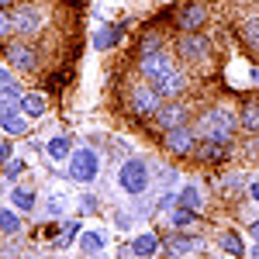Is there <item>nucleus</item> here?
<instances>
[{
    "label": "nucleus",
    "instance_id": "f257e3e1",
    "mask_svg": "<svg viewBox=\"0 0 259 259\" xmlns=\"http://www.w3.org/2000/svg\"><path fill=\"white\" fill-rule=\"evenodd\" d=\"M235 124H239V118H235V111L232 107H211L204 118H200L197 124V135L204 142H221V145H228L232 142V132H235Z\"/></svg>",
    "mask_w": 259,
    "mask_h": 259
},
{
    "label": "nucleus",
    "instance_id": "f03ea898",
    "mask_svg": "<svg viewBox=\"0 0 259 259\" xmlns=\"http://www.w3.org/2000/svg\"><path fill=\"white\" fill-rule=\"evenodd\" d=\"M149 180H152V169L145 159H124L118 166V187L128 197H142L149 190Z\"/></svg>",
    "mask_w": 259,
    "mask_h": 259
},
{
    "label": "nucleus",
    "instance_id": "7ed1b4c3",
    "mask_svg": "<svg viewBox=\"0 0 259 259\" xmlns=\"http://www.w3.org/2000/svg\"><path fill=\"white\" fill-rule=\"evenodd\" d=\"M66 173H69V180H76V183H94L100 173V156L94 152V149H73V156H69V162H66Z\"/></svg>",
    "mask_w": 259,
    "mask_h": 259
},
{
    "label": "nucleus",
    "instance_id": "20e7f679",
    "mask_svg": "<svg viewBox=\"0 0 259 259\" xmlns=\"http://www.w3.org/2000/svg\"><path fill=\"white\" fill-rule=\"evenodd\" d=\"M162 107V97L152 83H135L132 87V111L139 118H156V111Z\"/></svg>",
    "mask_w": 259,
    "mask_h": 259
},
{
    "label": "nucleus",
    "instance_id": "39448f33",
    "mask_svg": "<svg viewBox=\"0 0 259 259\" xmlns=\"http://www.w3.org/2000/svg\"><path fill=\"white\" fill-rule=\"evenodd\" d=\"M177 52L187 62H204L207 56H211V38L200 35V31H183L180 41H177Z\"/></svg>",
    "mask_w": 259,
    "mask_h": 259
},
{
    "label": "nucleus",
    "instance_id": "423d86ee",
    "mask_svg": "<svg viewBox=\"0 0 259 259\" xmlns=\"http://www.w3.org/2000/svg\"><path fill=\"white\" fill-rule=\"evenodd\" d=\"M139 69H142V76H145L149 83H156V80H162V76L173 69V56L162 52V49L145 52V56H139Z\"/></svg>",
    "mask_w": 259,
    "mask_h": 259
},
{
    "label": "nucleus",
    "instance_id": "0eeeda50",
    "mask_svg": "<svg viewBox=\"0 0 259 259\" xmlns=\"http://www.w3.org/2000/svg\"><path fill=\"white\" fill-rule=\"evenodd\" d=\"M162 145H166V152H173V156H190V152L197 149V135H194L187 124H180V128H169V132L162 135Z\"/></svg>",
    "mask_w": 259,
    "mask_h": 259
},
{
    "label": "nucleus",
    "instance_id": "6e6552de",
    "mask_svg": "<svg viewBox=\"0 0 259 259\" xmlns=\"http://www.w3.org/2000/svg\"><path fill=\"white\" fill-rule=\"evenodd\" d=\"M41 21L45 18H41L38 7H35V4H24V7L14 11V31L24 35V38H35V35L41 31Z\"/></svg>",
    "mask_w": 259,
    "mask_h": 259
},
{
    "label": "nucleus",
    "instance_id": "1a4fd4ad",
    "mask_svg": "<svg viewBox=\"0 0 259 259\" xmlns=\"http://www.w3.org/2000/svg\"><path fill=\"white\" fill-rule=\"evenodd\" d=\"M7 62L14 69H21V73H35L38 69V52L31 45H24V41H11L7 45Z\"/></svg>",
    "mask_w": 259,
    "mask_h": 259
},
{
    "label": "nucleus",
    "instance_id": "9d476101",
    "mask_svg": "<svg viewBox=\"0 0 259 259\" xmlns=\"http://www.w3.org/2000/svg\"><path fill=\"white\" fill-rule=\"evenodd\" d=\"M187 114H190V107L187 104H180L177 97L166 100L159 111H156V121H159L162 132H169V128H180V124H187Z\"/></svg>",
    "mask_w": 259,
    "mask_h": 259
},
{
    "label": "nucleus",
    "instance_id": "9b49d317",
    "mask_svg": "<svg viewBox=\"0 0 259 259\" xmlns=\"http://www.w3.org/2000/svg\"><path fill=\"white\" fill-rule=\"evenodd\" d=\"M28 114L21 111V104H4L0 107V128L7 132V135H24L28 132Z\"/></svg>",
    "mask_w": 259,
    "mask_h": 259
},
{
    "label": "nucleus",
    "instance_id": "f8f14e48",
    "mask_svg": "<svg viewBox=\"0 0 259 259\" xmlns=\"http://www.w3.org/2000/svg\"><path fill=\"white\" fill-rule=\"evenodd\" d=\"M204 21H207V7H204L200 0L187 4V7L177 14V24L183 28V31H197V28H204Z\"/></svg>",
    "mask_w": 259,
    "mask_h": 259
},
{
    "label": "nucleus",
    "instance_id": "ddd939ff",
    "mask_svg": "<svg viewBox=\"0 0 259 259\" xmlns=\"http://www.w3.org/2000/svg\"><path fill=\"white\" fill-rule=\"evenodd\" d=\"M152 87L159 90V97H162V100H173V97H180V94L187 90V76H183L180 69H169V73H166L162 80H156Z\"/></svg>",
    "mask_w": 259,
    "mask_h": 259
},
{
    "label": "nucleus",
    "instance_id": "4468645a",
    "mask_svg": "<svg viewBox=\"0 0 259 259\" xmlns=\"http://www.w3.org/2000/svg\"><path fill=\"white\" fill-rule=\"evenodd\" d=\"M132 252H135L139 259L156 256V252H159V235H156V232H142V235H135V239H132Z\"/></svg>",
    "mask_w": 259,
    "mask_h": 259
},
{
    "label": "nucleus",
    "instance_id": "2eb2a0df",
    "mask_svg": "<svg viewBox=\"0 0 259 259\" xmlns=\"http://www.w3.org/2000/svg\"><path fill=\"white\" fill-rule=\"evenodd\" d=\"M121 35H124L121 24H104L97 35H94V49H97V52H107V49H114L121 41Z\"/></svg>",
    "mask_w": 259,
    "mask_h": 259
},
{
    "label": "nucleus",
    "instance_id": "dca6fc26",
    "mask_svg": "<svg viewBox=\"0 0 259 259\" xmlns=\"http://www.w3.org/2000/svg\"><path fill=\"white\" fill-rule=\"evenodd\" d=\"M194 249H200V239H194V235H173V239L166 242V252L169 256H187Z\"/></svg>",
    "mask_w": 259,
    "mask_h": 259
},
{
    "label": "nucleus",
    "instance_id": "f3484780",
    "mask_svg": "<svg viewBox=\"0 0 259 259\" xmlns=\"http://www.w3.org/2000/svg\"><path fill=\"white\" fill-rule=\"evenodd\" d=\"M177 204H180V207H190V211H200V207H204V194H200V187L187 183V187L177 194Z\"/></svg>",
    "mask_w": 259,
    "mask_h": 259
},
{
    "label": "nucleus",
    "instance_id": "a211bd4d",
    "mask_svg": "<svg viewBox=\"0 0 259 259\" xmlns=\"http://www.w3.org/2000/svg\"><path fill=\"white\" fill-rule=\"evenodd\" d=\"M49 156H52L56 162L69 159V156H73V139H69V135H56V139H49Z\"/></svg>",
    "mask_w": 259,
    "mask_h": 259
},
{
    "label": "nucleus",
    "instance_id": "6ab92c4d",
    "mask_svg": "<svg viewBox=\"0 0 259 259\" xmlns=\"http://www.w3.org/2000/svg\"><path fill=\"white\" fill-rule=\"evenodd\" d=\"M11 204H14V211H35V190L11 187Z\"/></svg>",
    "mask_w": 259,
    "mask_h": 259
},
{
    "label": "nucleus",
    "instance_id": "aec40b11",
    "mask_svg": "<svg viewBox=\"0 0 259 259\" xmlns=\"http://www.w3.org/2000/svg\"><path fill=\"white\" fill-rule=\"evenodd\" d=\"M18 104H21V111H24V114H28L31 121L45 114V97H41V94H24Z\"/></svg>",
    "mask_w": 259,
    "mask_h": 259
},
{
    "label": "nucleus",
    "instance_id": "412c9836",
    "mask_svg": "<svg viewBox=\"0 0 259 259\" xmlns=\"http://www.w3.org/2000/svg\"><path fill=\"white\" fill-rule=\"evenodd\" d=\"M66 211H69V197H66L62 190H52L49 200H45V214H49V218H59Z\"/></svg>",
    "mask_w": 259,
    "mask_h": 259
},
{
    "label": "nucleus",
    "instance_id": "4be33fe9",
    "mask_svg": "<svg viewBox=\"0 0 259 259\" xmlns=\"http://www.w3.org/2000/svg\"><path fill=\"white\" fill-rule=\"evenodd\" d=\"M0 94L7 100H21L24 97V90H21V83L11 76V69H0Z\"/></svg>",
    "mask_w": 259,
    "mask_h": 259
},
{
    "label": "nucleus",
    "instance_id": "5701e85b",
    "mask_svg": "<svg viewBox=\"0 0 259 259\" xmlns=\"http://www.w3.org/2000/svg\"><path fill=\"white\" fill-rule=\"evenodd\" d=\"M200 159H204V162L228 159V145H221V142H204V145H200Z\"/></svg>",
    "mask_w": 259,
    "mask_h": 259
},
{
    "label": "nucleus",
    "instance_id": "b1692460",
    "mask_svg": "<svg viewBox=\"0 0 259 259\" xmlns=\"http://www.w3.org/2000/svg\"><path fill=\"white\" fill-rule=\"evenodd\" d=\"M242 128L245 132H259V100H249L245 107H242Z\"/></svg>",
    "mask_w": 259,
    "mask_h": 259
},
{
    "label": "nucleus",
    "instance_id": "393cba45",
    "mask_svg": "<svg viewBox=\"0 0 259 259\" xmlns=\"http://www.w3.org/2000/svg\"><path fill=\"white\" fill-rule=\"evenodd\" d=\"M80 249L87 252V256L104 252V235H100V232H83V235H80Z\"/></svg>",
    "mask_w": 259,
    "mask_h": 259
},
{
    "label": "nucleus",
    "instance_id": "a878e982",
    "mask_svg": "<svg viewBox=\"0 0 259 259\" xmlns=\"http://www.w3.org/2000/svg\"><path fill=\"white\" fill-rule=\"evenodd\" d=\"M0 232H4V235H18V232H21L18 211H11V207H0Z\"/></svg>",
    "mask_w": 259,
    "mask_h": 259
},
{
    "label": "nucleus",
    "instance_id": "bb28decb",
    "mask_svg": "<svg viewBox=\"0 0 259 259\" xmlns=\"http://www.w3.org/2000/svg\"><path fill=\"white\" fill-rule=\"evenodd\" d=\"M194 221H197V211H190V207H173V211H169V225H173V228H187V225H194Z\"/></svg>",
    "mask_w": 259,
    "mask_h": 259
},
{
    "label": "nucleus",
    "instance_id": "cd10ccee",
    "mask_svg": "<svg viewBox=\"0 0 259 259\" xmlns=\"http://www.w3.org/2000/svg\"><path fill=\"white\" fill-rule=\"evenodd\" d=\"M221 249H225L232 259H239L242 252H245V249H242V235L239 232H225V235H221Z\"/></svg>",
    "mask_w": 259,
    "mask_h": 259
},
{
    "label": "nucleus",
    "instance_id": "c85d7f7f",
    "mask_svg": "<svg viewBox=\"0 0 259 259\" xmlns=\"http://www.w3.org/2000/svg\"><path fill=\"white\" fill-rule=\"evenodd\" d=\"M242 38H245V45H249L252 52H259V18L245 21V28H242Z\"/></svg>",
    "mask_w": 259,
    "mask_h": 259
},
{
    "label": "nucleus",
    "instance_id": "c756f323",
    "mask_svg": "<svg viewBox=\"0 0 259 259\" xmlns=\"http://www.w3.org/2000/svg\"><path fill=\"white\" fill-rule=\"evenodd\" d=\"M14 35V14L7 7H0V41H7Z\"/></svg>",
    "mask_w": 259,
    "mask_h": 259
},
{
    "label": "nucleus",
    "instance_id": "7c9ffc66",
    "mask_svg": "<svg viewBox=\"0 0 259 259\" xmlns=\"http://www.w3.org/2000/svg\"><path fill=\"white\" fill-rule=\"evenodd\" d=\"M76 232H80V221H66V225H62V235L56 239V249H66V245H69V239H73Z\"/></svg>",
    "mask_w": 259,
    "mask_h": 259
},
{
    "label": "nucleus",
    "instance_id": "2f4dec72",
    "mask_svg": "<svg viewBox=\"0 0 259 259\" xmlns=\"http://www.w3.org/2000/svg\"><path fill=\"white\" fill-rule=\"evenodd\" d=\"M21 173H24V162H21V159L4 162V180H7V183H11V180H18Z\"/></svg>",
    "mask_w": 259,
    "mask_h": 259
},
{
    "label": "nucleus",
    "instance_id": "473e14b6",
    "mask_svg": "<svg viewBox=\"0 0 259 259\" xmlns=\"http://www.w3.org/2000/svg\"><path fill=\"white\" fill-rule=\"evenodd\" d=\"M159 49V35H145V41H142V52L139 56H145V52H156Z\"/></svg>",
    "mask_w": 259,
    "mask_h": 259
},
{
    "label": "nucleus",
    "instance_id": "72a5a7b5",
    "mask_svg": "<svg viewBox=\"0 0 259 259\" xmlns=\"http://www.w3.org/2000/svg\"><path fill=\"white\" fill-rule=\"evenodd\" d=\"M159 180L166 183V187H173V183H177V169H173V166H162V169H159Z\"/></svg>",
    "mask_w": 259,
    "mask_h": 259
},
{
    "label": "nucleus",
    "instance_id": "f704fd0d",
    "mask_svg": "<svg viewBox=\"0 0 259 259\" xmlns=\"http://www.w3.org/2000/svg\"><path fill=\"white\" fill-rule=\"evenodd\" d=\"M0 162H11V142H0Z\"/></svg>",
    "mask_w": 259,
    "mask_h": 259
},
{
    "label": "nucleus",
    "instance_id": "c9c22d12",
    "mask_svg": "<svg viewBox=\"0 0 259 259\" xmlns=\"http://www.w3.org/2000/svg\"><path fill=\"white\" fill-rule=\"evenodd\" d=\"M83 211H97V200L90 197V194H83Z\"/></svg>",
    "mask_w": 259,
    "mask_h": 259
},
{
    "label": "nucleus",
    "instance_id": "e433bc0d",
    "mask_svg": "<svg viewBox=\"0 0 259 259\" xmlns=\"http://www.w3.org/2000/svg\"><path fill=\"white\" fill-rule=\"evenodd\" d=\"M128 225H132V214H128V211L121 214V211H118V228H128Z\"/></svg>",
    "mask_w": 259,
    "mask_h": 259
},
{
    "label": "nucleus",
    "instance_id": "4c0bfd02",
    "mask_svg": "<svg viewBox=\"0 0 259 259\" xmlns=\"http://www.w3.org/2000/svg\"><path fill=\"white\" fill-rule=\"evenodd\" d=\"M249 197L259 204V180H256V183H249Z\"/></svg>",
    "mask_w": 259,
    "mask_h": 259
},
{
    "label": "nucleus",
    "instance_id": "58836bf2",
    "mask_svg": "<svg viewBox=\"0 0 259 259\" xmlns=\"http://www.w3.org/2000/svg\"><path fill=\"white\" fill-rule=\"evenodd\" d=\"M249 232H252V239H256V242H259V218H256V221H252V225H249Z\"/></svg>",
    "mask_w": 259,
    "mask_h": 259
},
{
    "label": "nucleus",
    "instance_id": "ea45409f",
    "mask_svg": "<svg viewBox=\"0 0 259 259\" xmlns=\"http://www.w3.org/2000/svg\"><path fill=\"white\" fill-rule=\"evenodd\" d=\"M249 256H252V259H259V242L252 245V252H249Z\"/></svg>",
    "mask_w": 259,
    "mask_h": 259
},
{
    "label": "nucleus",
    "instance_id": "a19ab883",
    "mask_svg": "<svg viewBox=\"0 0 259 259\" xmlns=\"http://www.w3.org/2000/svg\"><path fill=\"white\" fill-rule=\"evenodd\" d=\"M7 4H14V0H0V7H7Z\"/></svg>",
    "mask_w": 259,
    "mask_h": 259
},
{
    "label": "nucleus",
    "instance_id": "79ce46f5",
    "mask_svg": "<svg viewBox=\"0 0 259 259\" xmlns=\"http://www.w3.org/2000/svg\"><path fill=\"white\" fill-rule=\"evenodd\" d=\"M252 80H256V83H259V69H256V73H252Z\"/></svg>",
    "mask_w": 259,
    "mask_h": 259
}]
</instances>
